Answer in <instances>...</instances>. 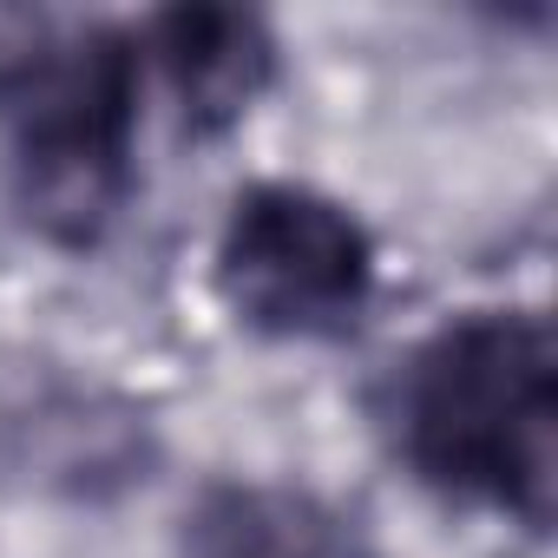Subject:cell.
Segmentation results:
<instances>
[{"label":"cell","mask_w":558,"mask_h":558,"mask_svg":"<svg viewBox=\"0 0 558 558\" xmlns=\"http://www.w3.org/2000/svg\"><path fill=\"white\" fill-rule=\"evenodd\" d=\"M395 440L440 499L545 532L558 493V355L545 316L473 310L434 329L395 375Z\"/></svg>","instance_id":"6da1fadb"},{"label":"cell","mask_w":558,"mask_h":558,"mask_svg":"<svg viewBox=\"0 0 558 558\" xmlns=\"http://www.w3.org/2000/svg\"><path fill=\"white\" fill-rule=\"evenodd\" d=\"M138 145V40L93 27L80 47H60L47 80L27 93L14 132V210L34 236L60 250H93L132 197Z\"/></svg>","instance_id":"7a4b0ae2"},{"label":"cell","mask_w":558,"mask_h":558,"mask_svg":"<svg viewBox=\"0 0 558 558\" xmlns=\"http://www.w3.org/2000/svg\"><path fill=\"white\" fill-rule=\"evenodd\" d=\"M223 310L276 342L349 336L375 296V236L349 204L310 184H250L217 230Z\"/></svg>","instance_id":"3957f363"},{"label":"cell","mask_w":558,"mask_h":558,"mask_svg":"<svg viewBox=\"0 0 558 558\" xmlns=\"http://www.w3.org/2000/svg\"><path fill=\"white\" fill-rule=\"evenodd\" d=\"M0 466L21 473L40 493L66 499H106L145 480L151 466V427L138 408L99 388H40L34 401H14L0 414Z\"/></svg>","instance_id":"277c9868"},{"label":"cell","mask_w":558,"mask_h":558,"mask_svg":"<svg viewBox=\"0 0 558 558\" xmlns=\"http://www.w3.org/2000/svg\"><path fill=\"white\" fill-rule=\"evenodd\" d=\"M151 60L178 99L184 132L223 138L276 86V34L250 8H171L151 21Z\"/></svg>","instance_id":"5b68a950"},{"label":"cell","mask_w":558,"mask_h":558,"mask_svg":"<svg viewBox=\"0 0 558 558\" xmlns=\"http://www.w3.org/2000/svg\"><path fill=\"white\" fill-rule=\"evenodd\" d=\"M178 558H336V519L269 480H210L178 532Z\"/></svg>","instance_id":"8992f818"},{"label":"cell","mask_w":558,"mask_h":558,"mask_svg":"<svg viewBox=\"0 0 558 558\" xmlns=\"http://www.w3.org/2000/svg\"><path fill=\"white\" fill-rule=\"evenodd\" d=\"M53 60H60L53 21L40 8H8V0H0V99L34 93Z\"/></svg>","instance_id":"52a82bcc"}]
</instances>
